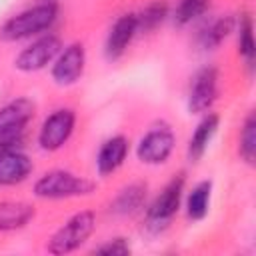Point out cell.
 <instances>
[{"label": "cell", "instance_id": "15", "mask_svg": "<svg viewBox=\"0 0 256 256\" xmlns=\"http://www.w3.org/2000/svg\"><path fill=\"white\" fill-rule=\"evenodd\" d=\"M218 128H220V116L216 112L202 114V118L198 120L196 128L192 130V134L188 138V144H186V158H188V162L198 164L204 158V154L208 152L210 142L214 140Z\"/></svg>", "mask_w": 256, "mask_h": 256}, {"label": "cell", "instance_id": "18", "mask_svg": "<svg viewBox=\"0 0 256 256\" xmlns=\"http://www.w3.org/2000/svg\"><path fill=\"white\" fill-rule=\"evenodd\" d=\"M210 200H212V180L196 182L182 200L188 220H192V222L204 220L210 212Z\"/></svg>", "mask_w": 256, "mask_h": 256}, {"label": "cell", "instance_id": "14", "mask_svg": "<svg viewBox=\"0 0 256 256\" xmlns=\"http://www.w3.org/2000/svg\"><path fill=\"white\" fill-rule=\"evenodd\" d=\"M148 204V184L146 182H130L122 186L116 196L108 204V212L118 218H130L144 212Z\"/></svg>", "mask_w": 256, "mask_h": 256}, {"label": "cell", "instance_id": "11", "mask_svg": "<svg viewBox=\"0 0 256 256\" xmlns=\"http://www.w3.org/2000/svg\"><path fill=\"white\" fill-rule=\"evenodd\" d=\"M34 172L32 158L22 150V146L0 144V186L10 188L26 182Z\"/></svg>", "mask_w": 256, "mask_h": 256}, {"label": "cell", "instance_id": "12", "mask_svg": "<svg viewBox=\"0 0 256 256\" xmlns=\"http://www.w3.org/2000/svg\"><path fill=\"white\" fill-rule=\"evenodd\" d=\"M138 34V22H136V12H126V14H120L108 34H106V40H104V56L106 60L110 62H116L124 56V52L128 50V46L132 44V40L136 38Z\"/></svg>", "mask_w": 256, "mask_h": 256}, {"label": "cell", "instance_id": "7", "mask_svg": "<svg viewBox=\"0 0 256 256\" xmlns=\"http://www.w3.org/2000/svg\"><path fill=\"white\" fill-rule=\"evenodd\" d=\"M74 128L76 112L72 108H56L42 120L36 134V144L44 152H56L72 138Z\"/></svg>", "mask_w": 256, "mask_h": 256}, {"label": "cell", "instance_id": "3", "mask_svg": "<svg viewBox=\"0 0 256 256\" xmlns=\"http://www.w3.org/2000/svg\"><path fill=\"white\" fill-rule=\"evenodd\" d=\"M96 190V182L78 176L70 170H48L42 176H38L32 184V194L40 200H68V198H80L90 196Z\"/></svg>", "mask_w": 256, "mask_h": 256}, {"label": "cell", "instance_id": "4", "mask_svg": "<svg viewBox=\"0 0 256 256\" xmlns=\"http://www.w3.org/2000/svg\"><path fill=\"white\" fill-rule=\"evenodd\" d=\"M96 230V214L92 210H80L72 214L46 242L48 254L62 256L76 252L80 246L88 242V238Z\"/></svg>", "mask_w": 256, "mask_h": 256}, {"label": "cell", "instance_id": "5", "mask_svg": "<svg viewBox=\"0 0 256 256\" xmlns=\"http://www.w3.org/2000/svg\"><path fill=\"white\" fill-rule=\"evenodd\" d=\"M220 94V70L214 64H206L196 70L188 88V112L190 114H206L212 110Z\"/></svg>", "mask_w": 256, "mask_h": 256}, {"label": "cell", "instance_id": "1", "mask_svg": "<svg viewBox=\"0 0 256 256\" xmlns=\"http://www.w3.org/2000/svg\"><path fill=\"white\" fill-rule=\"evenodd\" d=\"M60 14L56 2H38L28 6L10 18H6L0 26V40L2 42H22L36 36H42L52 30Z\"/></svg>", "mask_w": 256, "mask_h": 256}, {"label": "cell", "instance_id": "21", "mask_svg": "<svg viewBox=\"0 0 256 256\" xmlns=\"http://www.w3.org/2000/svg\"><path fill=\"white\" fill-rule=\"evenodd\" d=\"M238 156L244 164L254 166L256 162V116L250 110L240 126L238 134Z\"/></svg>", "mask_w": 256, "mask_h": 256}, {"label": "cell", "instance_id": "22", "mask_svg": "<svg viewBox=\"0 0 256 256\" xmlns=\"http://www.w3.org/2000/svg\"><path fill=\"white\" fill-rule=\"evenodd\" d=\"M208 8H210V0H178L170 16L178 28H184L196 22L198 18H202L208 12Z\"/></svg>", "mask_w": 256, "mask_h": 256}, {"label": "cell", "instance_id": "20", "mask_svg": "<svg viewBox=\"0 0 256 256\" xmlns=\"http://www.w3.org/2000/svg\"><path fill=\"white\" fill-rule=\"evenodd\" d=\"M170 16V6L166 0H152L140 12H136L138 34H150L158 30Z\"/></svg>", "mask_w": 256, "mask_h": 256}, {"label": "cell", "instance_id": "19", "mask_svg": "<svg viewBox=\"0 0 256 256\" xmlns=\"http://www.w3.org/2000/svg\"><path fill=\"white\" fill-rule=\"evenodd\" d=\"M234 34H236V48L240 58L246 62L248 68H252L254 56H256V44H254V22L248 12H242L240 16H236Z\"/></svg>", "mask_w": 256, "mask_h": 256}, {"label": "cell", "instance_id": "23", "mask_svg": "<svg viewBox=\"0 0 256 256\" xmlns=\"http://www.w3.org/2000/svg\"><path fill=\"white\" fill-rule=\"evenodd\" d=\"M92 252L94 254H106V256H128L132 252V246H130L126 236H114V238H108L106 242L94 246Z\"/></svg>", "mask_w": 256, "mask_h": 256}, {"label": "cell", "instance_id": "13", "mask_svg": "<svg viewBox=\"0 0 256 256\" xmlns=\"http://www.w3.org/2000/svg\"><path fill=\"white\" fill-rule=\"evenodd\" d=\"M130 154V140L124 134H114L110 138H106L98 152H96V160H94V168L96 174L100 178H108L110 174H114L128 158Z\"/></svg>", "mask_w": 256, "mask_h": 256}, {"label": "cell", "instance_id": "10", "mask_svg": "<svg viewBox=\"0 0 256 256\" xmlns=\"http://www.w3.org/2000/svg\"><path fill=\"white\" fill-rule=\"evenodd\" d=\"M36 116L34 100L18 96L0 106V140H24L28 124Z\"/></svg>", "mask_w": 256, "mask_h": 256}, {"label": "cell", "instance_id": "8", "mask_svg": "<svg viewBox=\"0 0 256 256\" xmlns=\"http://www.w3.org/2000/svg\"><path fill=\"white\" fill-rule=\"evenodd\" d=\"M176 148V134L168 124H156L136 144V158L146 166L166 164Z\"/></svg>", "mask_w": 256, "mask_h": 256}, {"label": "cell", "instance_id": "16", "mask_svg": "<svg viewBox=\"0 0 256 256\" xmlns=\"http://www.w3.org/2000/svg\"><path fill=\"white\" fill-rule=\"evenodd\" d=\"M36 216V208L22 200H0V232L26 228Z\"/></svg>", "mask_w": 256, "mask_h": 256}, {"label": "cell", "instance_id": "9", "mask_svg": "<svg viewBox=\"0 0 256 256\" xmlns=\"http://www.w3.org/2000/svg\"><path fill=\"white\" fill-rule=\"evenodd\" d=\"M86 70V48L80 42H70L60 48L50 64V78L56 86H74Z\"/></svg>", "mask_w": 256, "mask_h": 256}, {"label": "cell", "instance_id": "17", "mask_svg": "<svg viewBox=\"0 0 256 256\" xmlns=\"http://www.w3.org/2000/svg\"><path fill=\"white\" fill-rule=\"evenodd\" d=\"M236 26V16L224 14L214 20H210L200 32H198V46L202 50H216L220 48L232 34Z\"/></svg>", "mask_w": 256, "mask_h": 256}, {"label": "cell", "instance_id": "6", "mask_svg": "<svg viewBox=\"0 0 256 256\" xmlns=\"http://www.w3.org/2000/svg\"><path fill=\"white\" fill-rule=\"evenodd\" d=\"M62 48V40L58 34L46 32L42 36H36L30 44H26L16 56H14V68L24 74L40 72L52 64L56 54Z\"/></svg>", "mask_w": 256, "mask_h": 256}, {"label": "cell", "instance_id": "2", "mask_svg": "<svg viewBox=\"0 0 256 256\" xmlns=\"http://www.w3.org/2000/svg\"><path fill=\"white\" fill-rule=\"evenodd\" d=\"M186 192V174L178 172L172 176L162 190L144 208V228L150 234H162L176 218Z\"/></svg>", "mask_w": 256, "mask_h": 256}]
</instances>
